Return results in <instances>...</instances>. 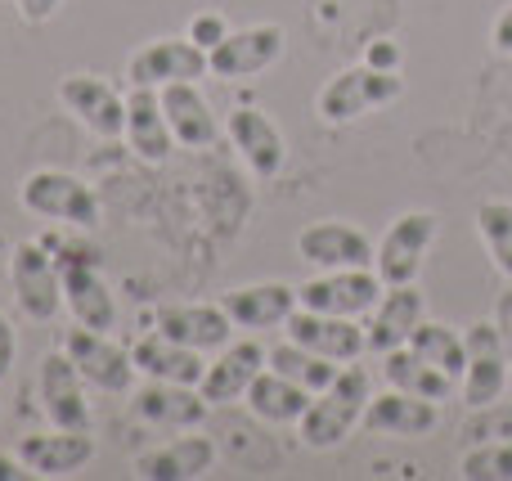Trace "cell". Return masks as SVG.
I'll return each mask as SVG.
<instances>
[{
    "label": "cell",
    "mask_w": 512,
    "mask_h": 481,
    "mask_svg": "<svg viewBox=\"0 0 512 481\" xmlns=\"http://www.w3.org/2000/svg\"><path fill=\"white\" fill-rule=\"evenodd\" d=\"M477 234L486 243L490 261L499 266V275L512 279V203L495 198V203H481L477 207Z\"/></svg>",
    "instance_id": "obj_32"
},
{
    "label": "cell",
    "mask_w": 512,
    "mask_h": 481,
    "mask_svg": "<svg viewBox=\"0 0 512 481\" xmlns=\"http://www.w3.org/2000/svg\"><path fill=\"white\" fill-rule=\"evenodd\" d=\"M225 36H230V27H225V18H221V14H198L194 23H189V41H198L203 50L221 45Z\"/></svg>",
    "instance_id": "obj_35"
},
{
    "label": "cell",
    "mask_w": 512,
    "mask_h": 481,
    "mask_svg": "<svg viewBox=\"0 0 512 481\" xmlns=\"http://www.w3.org/2000/svg\"><path fill=\"white\" fill-rule=\"evenodd\" d=\"M297 252L306 266H319V270H360V266H373V257H378L369 234L346 221H319L310 230H301Z\"/></svg>",
    "instance_id": "obj_14"
},
{
    "label": "cell",
    "mask_w": 512,
    "mask_h": 481,
    "mask_svg": "<svg viewBox=\"0 0 512 481\" xmlns=\"http://www.w3.org/2000/svg\"><path fill=\"white\" fill-rule=\"evenodd\" d=\"M9 284H14L18 311L36 324H50L59 315L63 302V279L54 266L50 248L45 243H18L14 257H9Z\"/></svg>",
    "instance_id": "obj_7"
},
{
    "label": "cell",
    "mask_w": 512,
    "mask_h": 481,
    "mask_svg": "<svg viewBox=\"0 0 512 481\" xmlns=\"http://www.w3.org/2000/svg\"><path fill=\"white\" fill-rule=\"evenodd\" d=\"M409 347H414L427 365H436L441 374H450L454 383H459L463 369H468V342H463L459 333H454L450 324H441V320H423V324H418L414 338H409Z\"/></svg>",
    "instance_id": "obj_30"
},
{
    "label": "cell",
    "mask_w": 512,
    "mask_h": 481,
    "mask_svg": "<svg viewBox=\"0 0 512 481\" xmlns=\"http://www.w3.org/2000/svg\"><path fill=\"white\" fill-rule=\"evenodd\" d=\"M463 481H512V441H472L459 459Z\"/></svg>",
    "instance_id": "obj_33"
},
{
    "label": "cell",
    "mask_w": 512,
    "mask_h": 481,
    "mask_svg": "<svg viewBox=\"0 0 512 481\" xmlns=\"http://www.w3.org/2000/svg\"><path fill=\"white\" fill-rule=\"evenodd\" d=\"M212 77L207 72V50L189 36H167V41H149L144 50L131 54V86H171V81H198Z\"/></svg>",
    "instance_id": "obj_12"
},
{
    "label": "cell",
    "mask_w": 512,
    "mask_h": 481,
    "mask_svg": "<svg viewBox=\"0 0 512 481\" xmlns=\"http://www.w3.org/2000/svg\"><path fill=\"white\" fill-rule=\"evenodd\" d=\"M382 378L400 392H414V396H427V401H450L454 396V378L441 374L436 365H427L414 347H396L382 356Z\"/></svg>",
    "instance_id": "obj_29"
},
{
    "label": "cell",
    "mask_w": 512,
    "mask_h": 481,
    "mask_svg": "<svg viewBox=\"0 0 512 481\" xmlns=\"http://www.w3.org/2000/svg\"><path fill=\"white\" fill-rule=\"evenodd\" d=\"M369 396H373L369 369H364L360 360L342 365L333 383H328L324 392H315L310 410L301 414V441H306L310 450H333V446H342V441L351 437L355 428H360Z\"/></svg>",
    "instance_id": "obj_1"
},
{
    "label": "cell",
    "mask_w": 512,
    "mask_h": 481,
    "mask_svg": "<svg viewBox=\"0 0 512 481\" xmlns=\"http://www.w3.org/2000/svg\"><path fill=\"white\" fill-rule=\"evenodd\" d=\"M59 99L86 131L99 135V140H117V135H126V99L117 95L104 77L72 72V77L59 81Z\"/></svg>",
    "instance_id": "obj_13"
},
{
    "label": "cell",
    "mask_w": 512,
    "mask_h": 481,
    "mask_svg": "<svg viewBox=\"0 0 512 481\" xmlns=\"http://www.w3.org/2000/svg\"><path fill=\"white\" fill-rule=\"evenodd\" d=\"M508 392H512V378H508Z\"/></svg>",
    "instance_id": "obj_42"
},
{
    "label": "cell",
    "mask_w": 512,
    "mask_h": 481,
    "mask_svg": "<svg viewBox=\"0 0 512 481\" xmlns=\"http://www.w3.org/2000/svg\"><path fill=\"white\" fill-rule=\"evenodd\" d=\"M63 351L72 356V365L81 369V378H86L90 387H99V392H131L135 383V360L126 347H117L108 333L99 329H86V324H77V329H68V338H63Z\"/></svg>",
    "instance_id": "obj_8"
},
{
    "label": "cell",
    "mask_w": 512,
    "mask_h": 481,
    "mask_svg": "<svg viewBox=\"0 0 512 481\" xmlns=\"http://www.w3.org/2000/svg\"><path fill=\"white\" fill-rule=\"evenodd\" d=\"M400 59H405L400 45L387 41V36H382V41H369V50H364V63H369V68H382V72H400Z\"/></svg>",
    "instance_id": "obj_36"
},
{
    "label": "cell",
    "mask_w": 512,
    "mask_h": 481,
    "mask_svg": "<svg viewBox=\"0 0 512 481\" xmlns=\"http://www.w3.org/2000/svg\"><path fill=\"white\" fill-rule=\"evenodd\" d=\"M216 464V441L212 437H176L158 450H144L135 459V477L144 481H198L212 473Z\"/></svg>",
    "instance_id": "obj_21"
},
{
    "label": "cell",
    "mask_w": 512,
    "mask_h": 481,
    "mask_svg": "<svg viewBox=\"0 0 512 481\" xmlns=\"http://www.w3.org/2000/svg\"><path fill=\"white\" fill-rule=\"evenodd\" d=\"M14 351H18L14 324H9V315L0 311V383H5V378H9V369H14Z\"/></svg>",
    "instance_id": "obj_37"
},
{
    "label": "cell",
    "mask_w": 512,
    "mask_h": 481,
    "mask_svg": "<svg viewBox=\"0 0 512 481\" xmlns=\"http://www.w3.org/2000/svg\"><path fill=\"white\" fill-rule=\"evenodd\" d=\"M463 437L468 441H512V401L499 396V401L481 405V410L468 419Z\"/></svg>",
    "instance_id": "obj_34"
},
{
    "label": "cell",
    "mask_w": 512,
    "mask_h": 481,
    "mask_svg": "<svg viewBox=\"0 0 512 481\" xmlns=\"http://www.w3.org/2000/svg\"><path fill=\"white\" fill-rule=\"evenodd\" d=\"M270 369H279V374H288L292 383H301L306 392H324L328 383L337 378V369L342 365H333V360H324V356H315V351H306V347H297V342H283V347H274L270 351Z\"/></svg>",
    "instance_id": "obj_31"
},
{
    "label": "cell",
    "mask_w": 512,
    "mask_h": 481,
    "mask_svg": "<svg viewBox=\"0 0 512 481\" xmlns=\"http://www.w3.org/2000/svg\"><path fill=\"white\" fill-rule=\"evenodd\" d=\"M463 342H468V369H463V378H459V392L472 410H481V405L499 401V396L508 392L512 351L504 347V333H499L495 320H477L463 333Z\"/></svg>",
    "instance_id": "obj_4"
},
{
    "label": "cell",
    "mask_w": 512,
    "mask_h": 481,
    "mask_svg": "<svg viewBox=\"0 0 512 481\" xmlns=\"http://www.w3.org/2000/svg\"><path fill=\"white\" fill-rule=\"evenodd\" d=\"M495 324H499V333H504V347L512 351V288L504 297H499V311H495Z\"/></svg>",
    "instance_id": "obj_40"
},
{
    "label": "cell",
    "mask_w": 512,
    "mask_h": 481,
    "mask_svg": "<svg viewBox=\"0 0 512 481\" xmlns=\"http://www.w3.org/2000/svg\"><path fill=\"white\" fill-rule=\"evenodd\" d=\"M436 230H441V216L436 212H405L400 221H391V230L378 243V257H373L382 288L418 284V270H423L427 252H432Z\"/></svg>",
    "instance_id": "obj_5"
},
{
    "label": "cell",
    "mask_w": 512,
    "mask_h": 481,
    "mask_svg": "<svg viewBox=\"0 0 512 481\" xmlns=\"http://www.w3.org/2000/svg\"><path fill=\"white\" fill-rule=\"evenodd\" d=\"M18 459H23L36 477H68V473H81V468L95 459V437L54 428L50 437H23Z\"/></svg>",
    "instance_id": "obj_26"
},
{
    "label": "cell",
    "mask_w": 512,
    "mask_h": 481,
    "mask_svg": "<svg viewBox=\"0 0 512 481\" xmlns=\"http://www.w3.org/2000/svg\"><path fill=\"white\" fill-rule=\"evenodd\" d=\"M59 5L63 0H18V14H23V23H50Z\"/></svg>",
    "instance_id": "obj_38"
},
{
    "label": "cell",
    "mask_w": 512,
    "mask_h": 481,
    "mask_svg": "<svg viewBox=\"0 0 512 481\" xmlns=\"http://www.w3.org/2000/svg\"><path fill=\"white\" fill-rule=\"evenodd\" d=\"M405 95V81L400 72H382L369 68V63H355V68H342L337 77H328V86L319 90L315 108L328 126H346L355 117L373 113V108L391 104V99Z\"/></svg>",
    "instance_id": "obj_2"
},
{
    "label": "cell",
    "mask_w": 512,
    "mask_h": 481,
    "mask_svg": "<svg viewBox=\"0 0 512 481\" xmlns=\"http://www.w3.org/2000/svg\"><path fill=\"white\" fill-rule=\"evenodd\" d=\"M230 140L239 149V158L252 167L256 180H274L288 162V144H283V131L261 113V108H234L230 113Z\"/></svg>",
    "instance_id": "obj_18"
},
{
    "label": "cell",
    "mask_w": 512,
    "mask_h": 481,
    "mask_svg": "<svg viewBox=\"0 0 512 481\" xmlns=\"http://www.w3.org/2000/svg\"><path fill=\"white\" fill-rule=\"evenodd\" d=\"M158 95H162V113H167V126H171V135H176V144H185V149H212L221 126H216V113L203 99V90H198L194 81H171Z\"/></svg>",
    "instance_id": "obj_20"
},
{
    "label": "cell",
    "mask_w": 512,
    "mask_h": 481,
    "mask_svg": "<svg viewBox=\"0 0 512 481\" xmlns=\"http://www.w3.org/2000/svg\"><path fill=\"white\" fill-rule=\"evenodd\" d=\"M279 59H283V27L256 23V27H239L221 45H212L207 50V72L221 81H248L261 77L265 68H274Z\"/></svg>",
    "instance_id": "obj_9"
},
{
    "label": "cell",
    "mask_w": 512,
    "mask_h": 481,
    "mask_svg": "<svg viewBox=\"0 0 512 481\" xmlns=\"http://www.w3.org/2000/svg\"><path fill=\"white\" fill-rule=\"evenodd\" d=\"M283 329H288V338L297 342V347L315 351V356L333 360V365H351V360H360L364 351H369V333H364V324L346 320V315H324V311H306V306H297Z\"/></svg>",
    "instance_id": "obj_10"
},
{
    "label": "cell",
    "mask_w": 512,
    "mask_h": 481,
    "mask_svg": "<svg viewBox=\"0 0 512 481\" xmlns=\"http://www.w3.org/2000/svg\"><path fill=\"white\" fill-rule=\"evenodd\" d=\"M207 410H212V405L189 383L149 378V387L135 392V414H140L144 423H158V428H198V423L207 419Z\"/></svg>",
    "instance_id": "obj_23"
},
{
    "label": "cell",
    "mask_w": 512,
    "mask_h": 481,
    "mask_svg": "<svg viewBox=\"0 0 512 481\" xmlns=\"http://www.w3.org/2000/svg\"><path fill=\"white\" fill-rule=\"evenodd\" d=\"M23 459H9V455H0V481H14V477H23Z\"/></svg>",
    "instance_id": "obj_41"
},
{
    "label": "cell",
    "mask_w": 512,
    "mask_h": 481,
    "mask_svg": "<svg viewBox=\"0 0 512 481\" xmlns=\"http://www.w3.org/2000/svg\"><path fill=\"white\" fill-rule=\"evenodd\" d=\"M297 302L306 311H324V315H346V320H360L373 315V306L382 302V279L373 266L360 270H324V275L306 279L297 288Z\"/></svg>",
    "instance_id": "obj_6"
},
{
    "label": "cell",
    "mask_w": 512,
    "mask_h": 481,
    "mask_svg": "<svg viewBox=\"0 0 512 481\" xmlns=\"http://www.w3.org/2000/svg\"><path fill=\"white\" fill-rule=\"evenodd\" d=\"M490 41H495L499 54H512V5L495 18V36H490Z\"/></svg>",
    "instance_id": "obj_39"
},
{
    "label": "cell",
    "mask_w": 512,
    "mask_h": 481,
    "mask_svg": "<svg viewBox=\"0 0 512 481\" xmlns=\"http://www.w3.org/2000/svg\"><path fill=\"white\" fill-rule=\"evenodd\" d=\"M59 279H63V306L72 311V320L86 324V329H99V333L113 329L117 302L104 279L95 275V266H86V261H63Z\"/></svg>",
    "instance_id": "obj_22"
},
{
    "label": "cell",
    "mask_w": 512,
    "mask_h": 481,
    "mask_svg": "<svg viewBox=\"0 0 512 481\" xmlns=\"http://www.w3.org/2000/svg\"><path fill=\"white\" fill-rule=\"evenodd\" d=\"M36 392H41V410L54 428L90 432V405H86V378L72 365L68 351H50L36 374Z\"/></svg>",
    "instance_id": "obj_11"
},
{
    "label": "cell",
    "mask_w": 512,
    "mask_h": 481,
    "mask_svg": "<svg viewBox=\"0 0 512 481\" xmlns=\"http://www.w3.org/2000/svg\"><path fill=\"white\" fill-rule=\"evenodd\" d=\"M436 423H441V401L391 387L382 396H369L360 428H369L373 437H427Z\"/></svg>",
    "instance_id": "obj_16"
},
{
    "label": "cell",
    "mask_w": 512,
    "mask_h": 481,
    "mask_svg": "<svg viewBox=\"0 0 512 481\" xmlns=\"http://www.w3.org/2000/svg\"><path fill=\"white\" fill-rule=\"evenodd\" d=\"M131 360L144 378H162V383H189L198 387L207 374L203 365V351L185 347V342H171L167 333H149L131 347Z\"/></svg>",
    "instance_id": "obj_27"
},
{
    "label": "cell",
    "mask_w": 512,
    "mask_h": 481,
    "mask_svg": "<svg viewBox=\"0 0 512 481\" xmlns=\"http://www.w3.org/2000/svg\"><path fill=\"white\" fill-rule=\"evenodd\" d=\"M126 140L144 162H167L171 158V135L167 113H162V95L153 86H131L126 95Z\"/></svg>",
    "instance_id": "obj_25"
},
{
    "label": "cell",
    "mask_w": 512,
    "mask_h": 481,
    "mask_svg": "<svg viewBox=\"0 0 512 481\" xmlns=\"http://www.w3.org/2000/svg\"><path fill=\"white\" fill-rule=\"evenodd\" d=\"M423 320H427V302H423V293H418V284H391L387 293H382V302L373 306V320L364 324L369 351L387 356V351H396V347H409V338H414V329Z\"/></svg>",
    "instance_id": "obj_17"
},
{
    "label": "cell",
    "mask_w": 512,
    "mask_h": 481,
    "mask_svg": "<svg viewBox=\"0 0 512 481\" xmlns=\"http://www.w3.org/2000/svg\"><path fill=\"white\" fill-rule=\"evenodd\" d=\"M270 365V351L261 347V342L243 338V342H225L221 356L207 365L203 383H198V392H203L207 405H234V401H248V387L256 383V374Z\"/></svg>",
    "instance_id": "obj_15"
},
{
    "label": "cell",
    "mask_w": 512,
    "mask_h": 481,
    "mask_svg": "<svg viewBox=\"0 0 512 481\" xmlns=\"http://www.w3.org/2000/svg\"><path fill=\"white\" fill-rule=\"evenodd\" d=\"M23 207L45 216V221L77 225V230H95L99 216H104L95 189L86 180L72 176V171H54V167H41L23 180Z\"/></svg>",
    "instance_id": "obj_3"
},
{
    "label": "cell",
    "mask_w": 512,
    "mask_h": 481,
    "mask_svg": "<svg viewBox=\"0 0 512 481\" xmlns=\"http://www.w3.org/2000/svg\"><path fill=\"white\" fill-rule=\"evenodd\" d=\"M225 315L234 320V329H274V324H288V315L297 311V288L292 284H248L234 288L221 297Z\"/></svg>",
    "instance_id": "obj_24"
},
{
    "label": "cell",
    "mask_w": 512,
    "mask_h": 481,
    "mask_svg": "<svg viewBox=\"0 0 512 481\" xmlns=\"http://www.w3.org/2000/svg\"><path fill=\"white\" fill-rule=\"evenodd\" d=\"M158 333L171 342H185L194 351H221L234 338V320L225 315L221 302H189V306H162L158 311Z\"/></svg>",
    "instance_id": "obj_19"
},
{
    "label": "cell",
    "mask_w": 512,
    "mask_h": 481,
    "mask_svg": "<svg viewBox=\"0 0 512 481\" xmlns=\"http://www.w3.org/2000/svg\"><path fill=\"white\" fill-rule=\"evenodd\" d=\"M315 392H306L301 383H292L288 374L265 365L256 374V383L248 387V410L256 414L261 423H301V414L310 410Z\"/></svg>",
    "instance_id": "obj_28"
}]
</instances>
